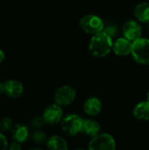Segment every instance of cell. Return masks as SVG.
I'll return each instance as SVG.
<instances>
[{"mask_svg": "<svg viewBox=\"0 0 149 150\" xmlns=\"http://www.w3.org/2000/svg\"><path fill=\"white\" fill-rule=\"evenodd\" d=\"M112 38L104 32L94 34L89 44L90 54L96 57H105L112 49Z\"/></svg>", "mask_w": 149, "mask_h": 150, "instance_id": "obj_1", "label": "cell"}, {"mask_svg": "<svg viewBox=\"0 0 149 150\" xmlns=\"http://www.w3.org/2000/svg\"><path fill=\"white\" fill-rule=\"evenodd\" d=\"M131 54L137 62L144 65L149 64V40L140 38L134 40Z\"/></svg>", "mask_w": 149, "mask_h": 150, "instance_id": "obj_2", "label": "cell"}, {"mask_svg": "<svg viewBox=\"0 0 149 150\" xmlns=\"http://www.w3.org/2000/svg\"><path fill=\"white\" fill-rule=\"evenodd\" d=\"M80 27L84 33L94 35L100 32H103L105 24L98 16L89 14V15L83 16L81 18Z\"/></svg>", "mask_w": 149, "mask_h": 150, "instance_id": "obj_3", "label": "cell"}, {"mask_svg": "<svg viewBox=\"0 0 149 150\" xmlns=\"http://www.w3.org/2000/svg\"><path fill=\"white\" fill-rule=\"evenodd\" d=\"M83 120L76 114H68L61 120V129L66 134L75 136L81 132Z\"/></svg>", "mask_w": 149, "mask_h": 150, "instance_id": "obj_4", "label": "cell"}, {"mask_svg": "<svg viewBox=\"0 0 149 150\" xmlns=\"http://www.w3.org/2000/svg\"><path fill=\"white\" fill-rule=\"evenodd\" d=\"M115 149V140L109 134H98L92 137L89 144V149L90 150H113Z\"/></svg>", "mask_w": 149, "mask_h": 150, "instance_id": "obj_5", "label": "cell"}, {"mask_svg": "<svg viewBox=\"0 0 149 150\" xmlns=\"http://www.w3.org/2000/svg\"><path fill=\"white\" fill-rule=\"evenodd\" d=\"M76 97V90L69 85H63L57 89L54 94V101L61 106H66L74 102Z\"/></svg>", "mask_w": 149, "mask_h": 150, "instance_id": "obj_6", "label": "cell"}, {"mask_svg": "<svg viewBox=\"0 0 149 150\" xmlns=\"http://www.w3.org/2000/svg\"><path fill=\"white\" fill-rule=\"evenodd\" d=\"M62 115L63 112L61 106L56 103L48 105L43 112V118L46 123L49 125H55L61 121Z\"/></svg>", "mask_w": 149, "mask_h": 150, "instance_id": "obj_7", "label": "cell"}, {"mask_svg": "<svg viewBox=\"0 0 149 150\" xmlns=\"http://www.w3.org/2000/svg\"><path fill=\"white\" fill-rule=\"evenodd\" d=\"M123 34L124 37L133 42L134 40L140 39L142 34V29L139 23L133 20H130L125 23L123 26Z\"/></svg>", "mask_w": 149, "mask_h": 150, "instance_id": "obj_8", "label": "cell"}, {"mask_svg": "<svg viewBox=\"0 0 149 150\" xmlns=\"http://www.w3.org/2000/svg\"><path fill=\"white\" fill-rule=\"evenodd\" d=\"M133 43L126 38H119L113 43V52L119 56H126L132 52Z\"/></svg>", "mask_w": 149, "mask_h": 150, "instance_id": "obj_9", "label": "cell"}, {"mask_svg": "<svg viewBox=\"0 0 149 150\" xmlns=\"http://www.w3.org/2000/svg\"><path fill=\"white\" fill-rule=\"evenodd\" d=\"M4 91L5 93L13 98H19L24 92L23 84L16 80H8L4 83Z\"/></svg>", "mask_w": 149, "mask_h": 150, "instance_id": "obj_10", "label": "cell"}, {"mask_svg": "<svg viewBox=\"0 0 149 150\" xmlns=\"http://www.w3.org/2000/svg\"><path fill=\"white\" fill-rule=\"evenodd\" d=\"M102 110V103L97 98H90L83 104V111L90 116L97 115Z\"/></svg>", "mask_w": 149, "mask_h": 150, "instance_id": "obj_11", "label": "cell"}, {"mask_svg": "<svg viewBox=\"0 0 149 150\" xmlns=\"http://www.w3.org/2000/svg\"><path fill=\"white\" fill-rule=\"evenodd\" d=\"M100 129H101V127L97 121L92 120H83L81 132L83 133L84 134H86L90 137H94L99 134Z\"/></svg>", "mask_w": 149, "mask_h": 150, "instance_id": "obj_12", "label": "cell"}, {"mask_svg": "<svg viewBox=\"0 0 149 150\" xmlns=\"http://www.w3.org/2000/svg\"><path fill=\"white\" fill-rule=\"evenodd\" d=\"M133 116L140 120H148L149 101L139 103L133 109Z\"/></svg>", "mask_w": 149, "mask_h": 150, "instance_id": "obj_13", "label": "cell"}, {"mask_svg": "<svg viewBox=\"0 0 149 150\" xmlns=\"http://www.w3.org/2000/svg\"><path fill=\"white\" fill-rule=\"evenodd\" d=\"M134 15L136 18L144 23H149V3H141L134 9Z\"/></svg>", "mask_w": 149, "mask_h": 150, "instance_id": "obj_14", "label": "cell"}, {"mask_svg": "<svg viewBox=\"0 0 149 150\" xmlns=\"http://www.w3.org/2000/svg\"><path fill=\"white\" fill-rule=\"evenodd\" d=\"M29 137V130L24 125H17L12 129V138L19 143L25 142Z\"/></svg>", "mask_w": 149, "mask_h": 150, "instance_id": "obj_15", "label": "cell"}, {"mask_svg": "<svg viewBox=\"0 0 149 150\" xmlns=\"http://www.w3.org/2000/svg\"><path fill=\"white\" fill-rule=\"evenodd\" d=\"M47 146L49 149L51 150H67L68 149V144L67 142L57 135H54L50 137L47 141Z\"/></svg>", "mask_w": 149, "mask_h": 150, "instance_id": "obj_16", "label": "cell"}, {"mask_svg": "<svg viewBox=\"0 0 149 150\" xmlns=\"http://www.w3.org/2000/svg\"><path fill=\"white\" fill-rule=\"evenodd\" d=\"M32 140L37 144H42L47 141L46 134L41 131H37L33 133V134L32 135Z\"/></svg>", "mask_w": 149, "mask_h": 150, "instance_id": "obj_17", "label": "cell"}, {"mask_svg": "<svg viewBox=\"0 0 149 150\" xmlns=\"http://www.w3.org/2000/svg\"><path fill=\"white\" fill-rule=\"evenodd\" d=\"M103 32L105 33L107 35H109L111 38H112L118 34V27L115 25H109L106 27L105 26L104 27Z\"/></svg>", "mask_w": 149, "mask_h": 150, "instance_id": "obj_18", "label": "cell"}, {"mask_svg": "<svg viewBox=\"0 0 149 150\" xmlns=\"http://www.w3.org/2000/svg\"><path fill=\"white\" fill-rule=\"evenodd\" d=\"M46 123L43 116L42 117H40V116H36L32 119V126L34 127V128H40L44 124Z\"/></svg>", "mask_w": 149, "mask_h": 150, "instance_id": "obj_19", "label": "cell"}, {"mask_svg": "<svg viewBox=\"0 0 149 150\" xmlns=\"http://www.w3.org/2000/svg\"><path fill=\"white\" fill-rule=\"evenodd\" d=\"M11 124H12V121L11 119L9 118H4L0 123V129L2 131H8L9 129H11Z\"/></svg>", "mask_w": 149, "mask_h": 150, "instance_id": "obj_20", "label": "cell"}, {"mask_svg": "<svg viewBox=\"0 0 149 150\" xmlns=\"http://www.w3.org/2000/svg\"><path fill=\"white\" fill-rule=\"evenodd\" d=\"M7 147H8L7 140H6L5 136H4V134L0 133V150L6 149Z\"/></svg>", "mask_w": 149, "mask_h": 150, "instance_id": "obj_21", "label": "cell"}, {"mask_svg": "<svg viewBox=\"0 0 149 150\" xmlns=\"http://www.w3.org/2000/svg\"><path fill=\"white\" fill-rule=\"evenodd\" d=\"M10 149L11 150H19L21 149V146L19 144V142H15L13 143H11V145L10 146Z\"/></svg>", "mask_w": 149, "mask_h": 150, "instance_id": "obj_22", "label": "cell"}, {"mask_svg": "<svg viewBox=\"0 0 149 150\" xmlns=\"http://www.w3.org/2000/svg\"><path fill=\"white\" fill-rule=\"evenodd\" d=\"M4 57H5V55H4V51L2 49H0V62H2L4 60Z\"/></svg>", "mask_w": 149, "mask_h": 150, "instance_id": "obj_23", "label": "cell"}, {"mask_svg": "<svg viewBox=\"0 0 149 150\" xmlns=\"http://www.w3.org/2000/svg\"><path fill=\"white\" fill-rule=\"evenodd\" d=\"M4 91V84L0 83V95Z\"/></svg>", "mask_w": 149, "mask_h": 150, "instance_id": "obj_24", "label": "cell"}, {"mask_svg": "<svg viewBox=\"0 0 149 150\" xmlns=\"http://www.w3.org/2000/svg\"><path fill=\"white\" fill-rule=\"evenodd\" d=\"M147 99H148V101H149V91L148 92V94H147Z\"/></svg>", "mask_w": 149, "mask_h": 150, "instance_id": "obj_25", "label": "cell"}]
</instances>
